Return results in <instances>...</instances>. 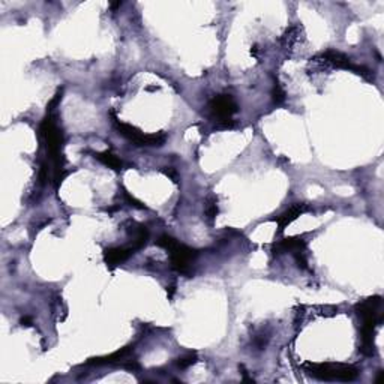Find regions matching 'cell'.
Here are the masks:
<instances>
[{
    "label": "cell",
    "mask_w": 384,
    "mask_h": 384,
    "mask_svg": "<svg viewBox=\"0 0 384 384\" xmlns=\"http://www.w3.org/2000/svg\"><path fill=\"white\" fill-rule=\"evenodd\" d=\"M381 306V297L374 296L369 297L360 303L356 305V314L363 320L362 329H360V353L365 356H374L375 353V345H374V338H375V329L381 324L383 315L378 312Z\"/></svg>",
    "instance_id": "6da1fadb"
},
{
    "label": "cell",
    "mask_w": 384,
    "mask_h": 384,
    "mask_svg": "<svg viewBox=\"0 0 384 384\" xmlns=\"http://www.w3.org/2000/svg\"><path fill=\"white\" fill-rule=\"evenodd\" d=\"M156 245L170 252L171 267L174 270H177L179 273H185V275L189 273V263L194 260L198 254L195 249H192V248L180 243L177 239H174L168 234H162L156 240Z\"/></svg>",
    "instance_id": "7a4b0ae2"
},
{
    "label": "cell",
    "mask_w": 384,
    "mask_h": 384,
    "mask_svg": "<svg viewBox=\"0 0 384 384\" xmlns=\"http://www.w3.org/2000/svg\"><path fill=\"white\" fill-rule=\"evenodd\" d=\"M306 372L323 381H353L359 375V369L353 365L342 363H306Z\"/></svg>",
    "instance_id": "3957f363"
},
{
    "label": "cell",
    "mask_w": 384,
    "mask_h": 384,
    "mask_svg": "<svg viewBox=\"0 0 384 384\" xmlns=\"http://www.w3.org/2000/svg\"><path fill=\"white\" fill-rule=\"evenodd\" d=\"M111 117H113V122H114V126L117 128L119 134L123 135L125 138H128L131 143H134L135 146H140V147H161L164 146V143L167 141V135L164 132H158V134H143L138 128L132 126V125H128V123H123L120 122L114 113L111 111L110 113Z\"/></svg>",
    "instance_id": "277c9868"
},
{
    "label": "cell",
    "mask_w": 384,
    "mask_h": 384,
    "mask_svg": "<svg viewBox=\"0 0 384 384\" xmlns=\"http://www.w3.org/2000/svg\"><path fill=\"white\" fill-rule=\"evenodd\" d=\"M209 108L221 129H231L236 126V122L231 117L239 111V107L231 95L224 93V95L215 96L209 102Z\"/></svg>",
    "instance_id": "5b68a950"
},
{
    "label": "cell",
    "mask_w": 384,
    "mask_h": 384,
    "mask_svg": "<svg viewBox=\"0 0 384 384\" xmlns=\"http://www.w3.org/2000/svg\"><path fill=\"white\" fill-rule=\"evenodd\" d=\"M134 248H123V246H119V248H107L104 251V260L107 263V266L110 267H116L119 266L120 263L126 261L132 254H134Z\"/></svg>",
    "instance_id": "8992f818"
},
{
    "label": "cell",
    "mask_w": 384,
    "mask_h": 384,
    "mask_svg": "<svg viewBox=\"0 0 384 384\" xmlns=\"http://www.w3.org/2000/svg\"><path fill=\"white\" fill-rule=\"evenodd\" d=\"M309 207L306 204H294L291 206L288 210H285L284 213H281L279 216L275 218V221L278 222V227H279V231H284V228L287 225H290L293 221H296L300 215H303L305 212H308Z\"/></svg>",
    "instance_id": "52a82bcc"
},
{
    "label": "cell",
    "mask_w": 384,
    "mask_h": 384,
    "mask_svg": "<svg viewBox=\"0 0 384 384\" xmlns=\"http://www.w3.org/2000/svg\"><path fill=\"white\" fill-rule=\"evenodd\" d=\"M126 231L132 239V248L135 251L146 246V243L149 240V230L144 225L137 224V222H129V227L126 228Z\"/></svg>",
    "instance_id": "ba28073f"
},
{
    "label": "cell",
    "mask_w": 384,
    "mask_h": 384,
    "mask_svg": "<svg viewBox=\"0 0 384 384\" xmlns=\"http://www.w3.org/2000/svg\"><path fill=\"white\" fill-rule=\"evenodd\" d=\"M303 249H306V242L302 237H287L273 245V254L296 252V251H303Z\"/></svg>",
    "instance_id": "9c48e42d"
},
{
    "label": "cell",
    "mask_w": 384,
    "mask_h": 384,
    "mask_svg": "<svg viewBox=\"0 0 384 384\" xmlns=\"http://www.w3.org/2000/svg\"><path fill=\"white\" fill-rule=\"evenodd\" d=\"M131 350H132L131 347H125V348H122V350H119V351H116V353H113V354H110V356L90 359V360L87 362V365H98V366H101V365H113V363H117V362L123 360V359L131 353Z\"/></svg>",
    "instance_id": "30bf717a"
},
{
    "label": "cell",
    "mask_w": 384,
    "mask_h": 384,
    "mask_svg": "<svg viewBox=\"0 0 384 384\" xmlns=\"http://www.w3.org/2000/svg\"><path fill=\"white\" fill-rule=\"evenodd\" d=\"M95 158H96L98 161H101L102 164H105L107 167L116 170V171H120V170H122V165H123L122 161H120L116 155H113L111 152H99V153H95Z\"/></svg>",
    "instance_id": "8fae6325"
},
{
    "label": "cell",
    "mask_w": 384,
    "mask_h": 384,
    "mask_svg": "<svg viewBox=\"0 0 384 384\" xmlns=\"http://www.w3.org/2000/svg\"><path fill=\"white\" fill-rule=\"evenodd\" d=\"M219 213V209H218V198L216 197H209L206 200V210H204V215H206V219L209 224H213V221L216 219Z\"/></svg>",
    "instance_id": "7c38bea8"
},
{
    "label": "cell",
    "mask_w": 384,
    "mask_h": 384,
    "mask_svg": "<svg viewBox=\"0 0 384 384\" xmlns=\"http://www.w3.org/2000/svg\"><path fill=\"white\" fill-rule=\"evenodd\" d=\"M299 32H300V27L299 26H291L287 29V32L282 35L281 38V44L284 45V48H290L296 41H297V36H299Z\"/></svg>",
    "instance_id": "4fadbf2b"
},
{
    "label": "cell",
    "mask_w": 384,
    "mask_h": 384,
    "mask_svg": "<svg viewBox=\"0 0 384 384\" xmlns=\"http://www.w3.org/2000/svg\"><path fill=\"white\" fill-rule=\"evenodd\" d=\"M195 362H197V354L195 353H188V354H185V356L177 359V366L180 369H186V368L194 365Z\"/></svg>",
    "instance_id": "5bb4252c"
},
{
    "label": "cell",
    "mask_w": 384,
    "mask_h": 384,
    "mask_svg": "<svg viewBox=\"0 0 384 384\" xmlns=\"http://www.w3.org/2000/svg\"><path fill=\"white\" fill-rule=\"evenodd\" d=\"M272 101L275 105H281L285 102V92L282 90V87L278 84V81L275 83L273 86V90H272Z\"/></svg>",
    "instance_id": "9a60e30c"
},
{
    "label": "cell",
    "mask_w": 384,
    "mask_h": 384,
    "mask_svg": "<svg viewBox=\"0 0 384 384\" xmlns=\"http://www.w3.org/2000/svg\"><path fill=\"white\" fill-rule=\"evenodd\" d=\"M294 254V260L297 263V266L300 269H308V261H306V254H305V249L303 251H296L293 252Z\"/></svg>",
    "instance_id": "2e32d148"
},
{
    "label": "cell",
    "mask_w": 384,
    "mask_h": 384,
    "mask_svg": "<svg viewBox=\"0 0 384 384\" xmlns=\"http://www.w3.org/2000/svg\"><path fill=\"white\" fill-rule=\"evenodd\" d=\"M123 197H125V200L129 203V206H134V207H137V209H146L144 204H141L137 198H134L132 195H129V192L125 191V189H123Z\"/></svg>",
    "instance_id": "e0dca14e"
},
{
    "label": "cell",
    "mask_w": 384,
    "mask_h": 384,
    "mask_svg": "<svg viewBox=\"0 0 384 384\" xmlns=\"http://www.w3.org/2000/svg\"><path fill=\"white\" fill-rule=\"evenodd\" d=\"M162 171H164V174H165V176H168L174 183H177V182H179V173H177V170H176V168H173V167H167V168H164Z\"/></svg>",
    "instance_id": "ac0fdd59"
},
{
    "label": "cell",
    "mask_w": 384,
    "mask_h": 384,
    "mask_svg": "<svg viewBox=\"0 0 384 384\" xmlns=\"http://www.w3.org/2000/svg\"><path fill=\"white\" fill-rule=\"evenodd\" d=\"M32 323H33V320H32L30 317H27V315H26V317H23V318L20 320V324H21L23 327H30V326H32Z\"/></svg>",
    "instance_id": "d6986e66"
},
{
    "label": "cell",
    "mask_w": 384,
    "mask_h": 384,
    "mask_svg": "<svg viewBox=\"0 0 384 384\" xmlns=\"http://www.w3.org/2000/svg\"><path fill=\"white\" fill-rule=\"evenodd\" d=\"M240 371H242V375H243V381H249V383H254V378L248 377V371L245 369L243 365H240Z\"/></svg>",
    "instance_id": "ffe728a7"
},
{
    "label": "cell",
    "mask_w": 384,
    "mask_h": 384,
    "mask_svg": "<svg viewBox=\"0 0 384 384\" xmlns=\"http://www.w3.org/2000/svg\"><path fill=\"white\" fill-rule=\"evenodd\" d=\"M174 291H176V285H174V284H173V285H170V287H167V293H168V297H170V299L173 297Z\"/></svg>",
    "instance_id": "44dd1931"
},
{
    "label": "cell",
    "mask_w": 384,
    "mask_h": 384,
    "mask_svg": "<svg viewBox=\"0 0 384 384\" xmlns=\"http://www.w3.org/2000/svg\"><path fill=\"white\" fill-rule=\"evenodd\" d=\"M120 5H122V2H117V3H111V8H113V9H116V8H119Z\"/></svg>",
    "instance_id": "7402d4cb"
}]
</instances>
